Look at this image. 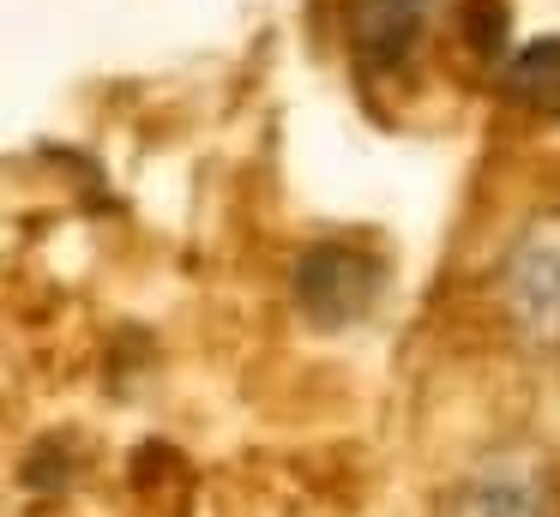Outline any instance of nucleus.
<instances>
[{
  "label": "nucleus",
  "mask_w": 560,
  "mask_h": 517,
  "mask_svg": "<svg viewBox=\"0 0 560 517\" xmlns=\"http://www.w3.org/2000/svg\"><path fill=\"white\" fill-rule=\"evenodd\" d=\"M458 24H464V43H470L488 67H500V60L512 55V12H506V0H464Z\"/></svg>",
  "instance_id": "nucleus-6"
},
{
  "label": "nucleus",
  "mask_w": 560,
  "mask_h": 517,
  "mask_svg": "<svg viewBox=\"0 0 560 517\" xmlns=\"http://www.w3.org/2000/svg\"><path fill=\"white\" fill-rule=\"evenodd\" d=\"M500 91L530 115L560 120V36H530L500 60Z\"/></svg>",
  "instance_id": "nucleus-5"
},
{
  "label": "nucleus",
  "mask_w": 560,
  "mask_h": 517,
  "mask_svg": "<svg viewBox=\"0 0 560 517\" xmlns=\"http://www.w3.org/2000/svg\"><path fill=\"white\" fill-rule=\"evenodd\" d=\"M380 289H386V259L368 247H350V240H319V247H307L295 259V277H290L295 307L319 331H343V325L368 319Z\"/></svg>",
  "instance_id": "nucleus-1"
},
{
  "label": "nucleus",
  "mask_w": 560,
  "mask_h": 517,
  "mask_svg": "<svg viewBox=\"0 0 560 517\" xmlns=\"http://www.w3.org/2000/svg\"><path fill=\"white\" fill-rule=\"evenodd\" d=\"M500 307L536 349H560V211L536 216L500 265Z\"/></svg>",
  "instance_id": "nucleus-2"
},
{
  "label": "nucleus",
  "mask_w": 560,
  "mask_h": 517,
  "mask_svg": "<svg viewBox=\"0 0 560 517\" xmlns=\"http://www.w3.org/2000/svg\"><path fill=\"white\" fill-rule=\"evenodd\" d=\"M428 19H434V0H355L350 7V55L362 72H392L410 67L416 43H422Z\"/></svg>",
  "instance_id": "nucleus-4"
},
{
  "label": "nucleus",
  "mask_w": 560,
  "mask_h": 517,
  "mask_svg": "<svg viewBox=\"0 0 560 517\" xmlns=\"http://www.w3.org/2000/svg\"><path fill=\"white\" fill-rule=\"evenodd\" d=\"M446 517H560V493L542 469L500 457V463H482L476 475L458 481Z\"/></svg>",
  "instance_id": "nucleus-3"
}]
</instances>
